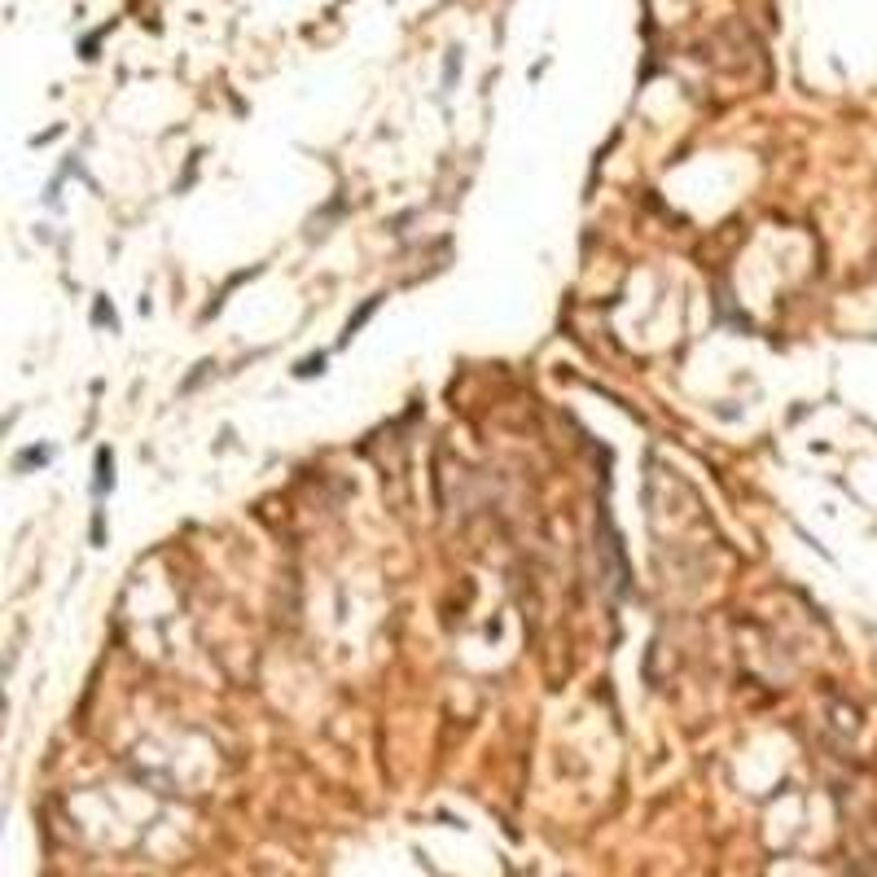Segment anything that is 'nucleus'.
I'll use <instances>...</instances> for the list:
<instances>
[{
	"label": "nucleus",
	"instance_id": "1",
	"mask_svg": "<svg viewBox=\"0 0 877 877\" xmlns=\"http://www.w3.org/2000/svg\"><path fill=\"white\" fill-rule=\"evenodd\" d=\"M97 469H102V479H97V491H110V483H114V479H110V452L97 457Z\"/></svg>",
	"mask_w": 877,
	"mask_h": 877
}]
</instances>
